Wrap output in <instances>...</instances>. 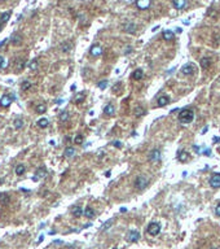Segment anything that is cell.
Returning a JSON list of instances; mask_svg holds the SVG:
<instances>
[{
  "label": "cell",
  "instance_id": "obj_26",
  "mask_svg": "<svg viewBox=\"0 0 220 249\" xmlns=\"http://www.w3.org/2000/svg\"><path fill=\"white\" fill-rule=\"evenodd\" d=\"M0 202H1V205H7L8 202H9V195L0 193Z\"/></svg>",
  "mask_w": 220,
  "mask_h": 249
},
{
  "label": "cell",
  "instance_id": "obj_46",
  "mask_svg": "<svg viewBox=\"0 0 220 249\" xmlns=\"http://www.w3.org/2000/svg\"><path fill=\"white\" fill-rule=\"evenodd\" d=\"M43 240H44V236L41 235L40 237H39V240H38V244H40V243H41V241H43Z\"/></svg>",
  "mask_w": 220,
  "mask_h": 249
},
{
  "label": "cell",
  "instance_id": "obj_25",
  "mask_svg": "<svg viewBox=\"0 0 220 249\" xmlns=\"http://www.w3.org/2000/svg\"><path fill=\"white\" fill-rule=\"evenodd\" d=\"M201 67L202 69H207V67L210 66V64H211V61H210V59H207V57H203V59H201Z\"/></svg>",
  "mask_w": 220,
  "mask_h": 249
},
{
  "label": "cell",
  "instance_id": "obj_31",
  "mask_svg": "<svg viewBox=\"0 0 220 249\" xmlns=\"http://www.w3.org/2000/svg\"><path fill=\"white\" fill-rule=\"evenodd\" d=\"M113 223H114V219H113V218H110L109 220H106V222L104 223L101 228H102V230H109V228L111 227V225H113Z\"/></svg>",
  "mask_w": 220,
  "mask_h": 249
},
{
  "label": "cell",
  "instance_id": "obj_37",
  "mask_svg": "<svg viewBox=\"0 0 220 249\" xmlns=\"http://www.w3.org/2000/svg\"><path fill=\"white\" fill-rule=\"evenodd\" d=\"M67 119H69V113H67V112H62V113L60 114V121L65 122V121H67Z\"/></svg>",
  "mask_w": 220,
  "mask_h": 249
},
{
  "label": "cell",
  "instance_id": "obj_43",
  "mask_svg": "<svg viewBox=\"0 0 220 249\" xmlns=\"http://www.w3.org/2000/svg\"><path fill=\"white\" fill-rule=\"evenodd\" d=\"M193 149H194V152H197V153L199 152V147H197V145H193Z\"/></svg>",
  "mask_w": 220,
  "mask_h": 249
},
{
  "label": "cell",
  "instance_id": "obj_11",
  "mask_svg": "<svg viewBox=\"0 0 220 249\" xmlns=\"http://www.w3.org/2000/svg\"><path fill=\"white\" fill-rule=\"evenodd\" d=\"M177 160L180 161V162H186V161L189 160V153L186 152V150L181 149L177 152Z\"/></svg>",
  "mask_w": 220,
  "mask_h": 249
},
{
  "label": "cell",
  "instance_id": "obj_18",
  "mask_svg": "<svg viewBox=\"0 0 220 249\" xmlns=\"http://www.w3.org/2000/svg\"><path fill=\"white\" fill-rule=\"evenodd\" d=\"M101 53H102V48H101L100 46H97V44L91 48V54H92V56H100Z\"/></svg>",
  "mask_w": 220,
  "mask_h": 249
},
{
  "label": "cell",
  "instance_id": "obj_36",
  "mask_svg": "<svg viewBox=\"0 0 220 249\" xmlns=\"http://www.w3.org/2000/svg\"><path fill=\"white\" fill-rule=\"evenodd\" d=\"M97 87L100 88V90H105V88L108 87V80H100V82L97 83Z\"/></svg>",
  "mask_w": 220,
  "mask_h": 249
},
{
  "label": "cell",
  "instance_id": "obj_48",
  "mask_svg": "<svg viewBox=\"0 0 220 249\" xmlns=\"http://www.w3.org/2000/svg\"><path fill=\"white\" fill-rule=\"evenodd\" d=\"M1 29H3V23H0V30H1Z\"/></svg>",
  "mask_w": 220,
  "mask_h": 249
},
{
  "label": "cell",
  "instance_id": "obj_50",
  "mask_svg": "<svg viewBox=\"0 0 220 249\" xmlns=\"http://www.w3.org/2000/svg\"><path fill=\"white\" fill-rule=\"evenodd\" d=\"M212 249H216V248H212Z\"/></svg>",
  "mask_w": 220,
  "mask_h": 249
},
{
  "label": "cell",
  "instance_id": "obj_38",
  "mask_svg": "<svg viewBox=\"0 0 220 249\" xmlns=\"http://www.w3.org/2000/svg\"><path fill=\"white\" fill-rule=\"evenodd\" d=\"M83 140H84V139H83V135H76V136L74 137V143H75V144H82Z\"/></svg>",
  "mask_w": 220,
  "mask_h": 249
},
{
  "label": "cell",
  "instance_id": "obj_12",
  "mask_svg": "<svg viewBox=\"0 0 220 249\" xmlns=\"http://www.w3.org/2000/svg\"><path fill=\"white\" fill-rule=\"evenodd\" d=\"M114 113H115V106H114L113 104H106L105 108H104V114L111 117Z\"/></svg>",
  "mask_w": 220,
  "mask_h": 249
},
{
  "label": "cell",
  "instance_id": "obj_1",
  "mask_svg": "<svg viewBox=\"0 0 220 249\" xmlns=\"http://www.w3.org/2000/svg\"><path fill=\"white\" fill-rule=\"evenodd\" d=\"M194 119V112L189 108H184L179 112V121L184 124L190 123Z\"/></svg>",
  "mask_w": 220,
  "mask_h": 249
},
{
  "label": "cell",
  "instance_id": "obj_49",
  "mask_svg": "<svg viewBox=\"0 0 220 249\" xmlns=\"http://www.w3.org/2000/svg\"><path fill=\"white\" fill-rule=\"evenodd\" d=\"M114 249H118V248H114Z\"/></svg>",
  "mask_w": 220,
  "mask_h": 249
},
{
  "label": "cell",
  "instance_id": "obj_7",
  "mask_svg": "<svg viewBox=\"0 0 220 249\" xmlns=\"http://www.w3.org/2000/svg\"><path fill=\"white\" fill-rule=\"evenodd\" d=\"M210 186L212 188H220V174L219 173H215L211 175V178H210Z\"/></svg>",
  "mask_w": 220,
  "mask_h": 249
},
{
  "label": "cell",
  "instance_id": "obj_3",
  "mask_svg": "<svg viewBox=\"0 0 220 249\" xmlns=\"http://www.w3.org/2000/svg\"><path fill=\"white\" fill-rule=\"evenodd\" d=\"M148 184H149V180H148V178L145 175H139L136 178V180H135V187H136L139 191L145 189L148 187Z\"/></svg>",
  "mask_w": 220,
  "mask_h": 249
},
{
  "label": "cell",
  "instance_id": "obj_14",
  "mask_svg": "<svg viewBox=\"0 0 220 249\" xmlns=\"http://www.w3.org/2000/svg\"><path fill=\"white\" fill-rule=\"evenodd\" d=\"M132 78H133L135 80H140L144 78V71H142L141 69H136L133 70V73H132Z\"/></svg>",
  "mask_w": 220,
  "mask_h": 249
},
{
  "label": "cell",
  "instance_id": "obj_24",
  "mask_svg": "<svg viewBox=\"0 0 220 249\" xmlns=\"http://www.w3.org/2000/svg\"><path fill=\"white\" fill-rule=\"evenodd\" d=\"M83 214H84L87 218H93V217H95V210H93L92 207L87 206V207L84 209V213H83Z\"/></svg>",
  "mask_w": 220,
  "mask_h": 249
},
{
  "label": "cell",
  "instance_id": "obj_20",
  "mask_svg": "<svg viewBox=\"0 0 220 249\" xmlns=\"http://www.w3.org/2000/svg\"><path fill=\"white\" fill-rule=\"evenodd\" d=\"M186 5V0H173V7L176 9H183Z\"/></svg>",
  "mask_w": 220,
  "mask_h": 249
},
{
  "label": "cell",
  "instance_id": "obj_42",
  "mask_svg": "<svg viewBox=\"0 0 220 249\" xmlns=\"http://www.w3.org/2000/svg\"><path fill=\"white\" fill-rule=\"evenodd\" d=\"M113 145L116 148H122V143L120 142H113Z\"/></svg>",
  "mask_w": 220,
  "mask_h": 249
},
{
  "label": "cell",
  "instance_id": "obj_40",
  "mask_svg": "<svg viewBox=\"0 0 220 249\" xmlns=\"http://www.w3.org/2000/svg\"><path fill=\"white\" fill-rule=\"evenodd\" d=\"M215 214H216L217 217H220V202L215 206Z\"/></svg>",
  "mask_w": 220,
  "mask_h": 249
},
{
  "label": "cell",
  "instance_id": "obj_28",
  "mask_svg": "<svg viewBox=\"0 0 220 249\" xmlns=\"http://www.w3.org/2000/svg\"><path fill=\"white\" fill-rule=\"evenodd\" d=\"M31 86H32V84H31L30 80H23L22 84H21V90H22V91H27V90H30V88H31Z\"/></svg>",
  "mask_w": 220,
  "mask_h": 249
},
{
  "label": "cell",
  "instance_id": "obj_33",
  "mask_svg": "<svg viewBox=\"0 0 220 249\" xmlns=\"http://www.w3.org/2000/svg\"><path fill=\"white\" fill-rule=\"evenodd\" d=\"M14 127H16L17 130L22 129V127H23V121H22V119H21V118L16 119V121H14Z\"/></svg>",
  "mask_w": 220,
  "mask_h": 249
},
{
  "label": "cell",
  "instance_id": "obj_5",
  "mask_svg": "<svg viewBox=\"0 0 220 249\" xmlns=\"http://www.w3.org/2000/svg\"><path fill=\"white\" fill-rule=\"evenodd\" d=\"M13 100H14V95H3L1 99H0V105L3 108H8Z\"/></svg>",
  "mask_w": 220,
  "mask_h": 249
},
{
  "label": "cell",
  "instance_id": "obj_22",
  "mask_svg": "<svg viewBox=\"0 0 220 249\" xmlns=\"http://www.w3.org/2000/svg\"><path fill=\"white\" fill-rule=\"evenodd\" d=\"M162 36H163V39L164 40H167V42H170V40H172L173 39V33L172 31H170V30H166V31H163V34H162Z\"/></svg>",
  "mask_w": 220,
  "mask_h": 249
},
{
  "label": "cell",
  "instance_id": "obj_39",
  "mask_svg": "<svg viewBox=\"0 0 220 249\" xmlns=\"http://www.w3.org/2000/svg\"><path fill=\"white\" fill-rule=\"evenodd\" d=\"M25 66H26V61H25V60H22V61H20V64H18L17 70H18V71H21V70H22Z\"/></svg>",
  "mask_w": 220,
  "mask_h": 249
},
{
  "label": "cell",
  "instance_id": "obj_10",
  "mask_svg": "<svg viewBox=\"0 0 220 249\" xmlns=\"http://www.w3.org/2000/svg\"><path fill=\"white\" fill-rule=\"evenodd\" d=\"M168 103H170V97H168L167 95H160L159 97H158V101H157V104H158V106H159V108L166 106Z\"/></svg>",
  "mask_w": 220,
  "mask_h": 249
},
{
  "label": "cell",
  "instance_id": "obj_45",
  "mask_svg": "<svg viewBox=\"0 0 220 249\" xmlns=\"http://www.w3.org/2000/svg\"><path fill=\"white\" fill-rule=\"evenodd\" d=\"M203 153H204V154H208L210 156V154H211V150H210V149H204Z\"/></svg>",
  "mask_w": 220,
  "mask_h": 249
},
{
  "label": "cell",
  "instance_id": "obj_4",
  "mask_svg": "<svg viewBox=\"0 0 220 249\" xmlns=\"http://www.w3.org/2000/svg\"><path fill=\"white\" fill-rule=\"evenodd\" d=\"M197 67L194 64H192V62H188V64H185L183 67H181V73H183L184 75H193L194 73H196Z\"/></svg>",
  "mask_w": 220,
  "mask_h": 249
},
{
  "label": "cell",
  "instance_id": "obj_29",
  "mask_svg": "<svg viewBox=\"0 0 220 249\" xmlns=\"http://www.w3.org/2000/svg\"><path fill=\"white\" fill-rule=\"evenodd\" d=\"M38 126L41 127V129H45V127L48 126V119L47 118H40L38 121Z\"/></svg>",
  "mask_w": 220,
  "mask_h": 249
},
{
  "label": "cell",
  "instance_id": "obj_19",
  "mask_svg": "<svg viewBox=\"0 0 220 249\" xmlns=\"http://www.w3.org/2000/svg\"><path fill=\"white\" fill-rule=\"evenodd\" d=\"M45 174H47V170H45V167H40L38 171H36V174H35V178H34V180H38L39 178H44V176H45Z\"/></svg>",
  "mask_w": 220,
  "mask_h": 249
},
{
  "label": "cell",
  "instance_id": "obj_47",
  "mask_svg": "<svg viewBox=\"0 0 220 249\" xmlns=\"http://www.w3.org/2000/svg\"><path fill=\"white\" fill-rule=\"evenodd\" d=\"M124 212H127V207H122L120 209V213H124Z\"/></svg>",
  "mask_w": 220,
  "mask_h": 249
},
{
  "label": "cell",
  "instance_id": "obj_34",
  "mask_svg": "<svg viewBox=\"0 0 220 249\" xmlns=\"http://www.w3.org/2000/svg\"><path fill=\"white\" fill-rule=\"evenodd\" d=\"M45 110H47V106L44 105V104H39V105L36 106V112H38V113H40V114H43Z\"/></svg>",
  "mask_w": 220,
  "mask_h": 249
},
{
  "label": "cell",
  "instance_id": "obj_30",
  "mask_svg": "<svg viewBox=\"0 0 220 249\" xmlns=\"http://www.w3.org/2000/svg\"><path fill=\"white\" fill-rule=\"evenodd\" d=\"M70 49H71V44H70L69 42H65V43L61 44V51L62 52H69Z\"/></svg>",
  "mask_w": 220,
  "mask_h": 249
},
{
  "label": "cell",
  "instance_id": "obj_13",
  "mask_svg": "<svg viewBox=\"0 0 220 249\" xmlns=\"http://www.w3.org/2000/svg\"><path fill=\"white\" fill-rule=\"evenodd\" d=\"M124 31L126 33H129V34H133L135 31H136V29H137V26L135 25V23H132V22H128V23H126L124 25Z\"/></svg>",
  "mask_w": 220,
  "mask_h": 249
},
{
  "label": "cell",
  "instance_id": "obj_16",
  "mask_svg": "<svg viewBox=\"0 0 220 249\" xmlns=\"http://www.w3.org/2000/svg\"><path fill=\"white\" fill-rule=\"evenodd\" d=\"M83 213H84V210H83L80 206H74V207L71 209V214L74 215L75 218H79L80 215L83 214Z\"/></svg>",
  "mask_w": 220,
  "mask_h": 249
},
{
  "label": "cell",
  "instance_id": "obj_17",
  "mask_svg": "<svg viewBox=\"0 0 220 249\" xmlns=\"http://www.w3.org/2000/svg\"><path fill=\"white\" fill-rule=\"evenodd\" d=\"M10 16H12V12L10 10H8V12H4L1 16H0V23H3L4 25L5 22H8L10 18Z\"/></svg>",
  "mask_w": 220,
  "mask_h": 249
},
{
  "label": "cell",
  "instance_id": "obj_44",
  "mask_svg": "<svg viewBox=\"0 0 220 249\" xmlns=\"http://www.w3.org/2000/svg\"><path fill=\"white\" fill-rule=\"evenodd\" d=\"M5 43H7V39H4V40H1V42H0V48H1V47L4 46Z\"/></svg>",
  "mask_w": 220,
  "mask_h": 249
},
{
  "label": "cell",
  "instance_id": "obj_41",
  "mask_svg": "<svg viewBox=\"0 0 220 249\" xmlns=\"http://www.w3.org/2000/svg\"><path fill=\"white\" fill-rule=\"evenodd\" d=\"M4 66H5V60L3 56H0V69H3Z\"/></svg>",
  "mask_w": 220,
  "mask_h": 249
},
{
  "label": "cell",
  "instance_id": "obj_15",
  "mask_svg": "<svg viewBox=\"0 0 220 249\" xmlns=\"http://www.w3.org/2000/svg\"><path fill=\"white\" fill-rule=\"evenodd\" d=\"M136 5H137V8H140V9H146V8L150 5V0H137Z\"/></svg>",
  "mask_w": 220,
  "mask_h": 249
},
{
  "label": "cell",
  "instance_id": "obj_23",
  "mask_svg": "<svg viewBox=\"0 0 220 249\" xmlns=\"http://www.w3.org/2000/svg\"><path fill=\"white\" fill-rule=\"evenodd\" d=\"M133 113H135V116H136V117H142L145 113H146V110H145L142 106H136Z\"/></svg>",
  "mask_w": 220,
  "mask_h": 249
},
{
  "label": "cell",
  "instance_id": "obj_2",
  "mask_svg": "<svg viewBox=\"0 0 220 249\" xmlns=\"http://www.w3.org/2000/svg\"><path fill=\"white\" fill-rule=\"evenodd\" d=\"M160 228L162 227H160V225L158 222H150L146 227V232L149 233L150 236H157V235H159Z\"/></svg>",
  "mask_w": 220,
  "mask_h": 249
},
{
  "label": "cell",
  "instance_id": "obj_27",
  "mask_svg": "<svg viewBox=\"0 0 220 249\" xmlns=\"http://www.w3.org/2000/svg\"><path fill=\"white\" fill-rule=\"evenodd\" d=\"M38 66H39L38 60H32L31 62H28V69H30L31 71H35V70L38 69Z\"/></svg>",
  "mask_w": 220,
  "mask_h": 249
},
{
  "label": "cell",
  "instance_id": "obj_32",
  "mask_svg": "<svg viewBox=\"0 0 220 249\" xmlns=\"http://www.w3.org/2000/svg\"><path fill=\"white\" fill-rule=\"evenodd\" d=\"M25 170H26V167L23 165H18L17 167H16V174H17V175H22V174L25 173Z\"/></svg>",
  "mask_w": 220,
  "mask_h": 249
},
{
  "label": "cell",
  "instance_id": "obj_8",
  "mask_svg": "<svg viewBox=\"0 0 220 249\" xmlns=\"http://www.w3.org/2000/svg\"><path fill=\"white\" fill-rule=\"evenodd\" d=\"M139 239H140L139 231H136V230H129L128 231V233H127V240L128 241H131V243H136Z\"/></svg>",
  "mask_w": 220,
  "mask_h": 249
},
{
  "label": "cell",
  "instance_id": "obj_21",
  "mask_svg": "<svg viewBox=\"0 0 220 249\" xmlns=\"http://www.w3.org/2000/svg\"><path fill=\"white\" fill-rule=\"evenodd\" d=\"M75 154V149L74 147H66L64 150V156L65 157H72Z\"/></svg>",
  "mask_w": 220,
  "mask_h": 249
},
{
  "label": "cell",
  "instance_id": "obj_35",
  "mask_svg": "<svg viewBox=\"0 0 220 249\" xmlns=\"http://www.w3.org/2000/svg\"><path fill=\"white\" fill-rule=\"evenodd\" d=\"M84 99H85V93H83V92H82V93H80V95H78L74 99V101H75V103H76V104H79V103H82V101L84 100Z\"/></svg>",
  "mask_w": 220,
  "mask_h": 249
},
{
  "label": "cell",
  "instance_id": "obj_9",
  "mask_svg": "<svg viewBox=\"0 0 220 249\" xmlns=\"http://www.w3.org/2000/svg\"><path fill=\"white\" fill-rule=\"evenodd\" d=\"M22 35H21L20 33H16V34H13L12 36H10V42H12V44L13 46H20L21 43H22Z\"/></svg>",
  "mask_w": 220,
  "mask_h": 249
},
{
  "label": "cell",
  "instance_id": "obj_6",
  "mask_svg": "<svg viewBox=\"0 0 220 249\" xmlns=\"http://www.w3.org/2000/svg\"><path fill=\"white\" fill-rule=\"evenodd\" d=\"M160 150L159 149H157V148H155V149H153L152 152L149 153V161L150 162H153V163H157V162H159L160 161Z\"/></svg>",
  "mask_w": 220,
  "mask_h": 249
}]
</instances>
